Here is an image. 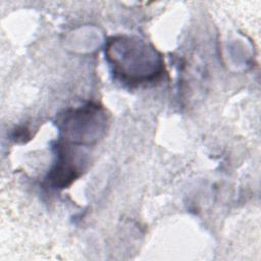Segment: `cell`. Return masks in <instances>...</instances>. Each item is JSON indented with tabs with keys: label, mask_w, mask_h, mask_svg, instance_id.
Segmentation results:
<instances>
[{
	"label": "cell",
	"mask_w": 261,
	"mask_h": 261,
	"mask_svg": "<svg viewBox=\"0 0 261 261\" xmlns=\"http://www.w3.org/2000/svg\"><path fill=\"white\" fill-rule=\"evenodd\" d=\"M56 162L48 173L47 180L58 189L68 187L80 175V166L69 145L58 141L55 146Z\"/></svg>",
	"instance_id": "cell-3"
},
{
	"label": "cell",
	"mask_w": 261,
	"mask_h": 261,
	"mask_svg": "<svg viewBox=\"0 0 261 261\" xmlns=\"http://www.w3.org/2000/svg\"><path fill=\"white\" fill-rule=\"evenodd\" d=\"M105 58L116 80L129 87L157 81L164 72L163 57L137 37L115 36L105 44Z\"/></svg>",
	"instance_id": "cell-1"
},
{
	"label": "cell",
	"mask_w": 261,
	"mask_h": 261,
	"mask_svg": "<svg viewBox=\"0 0 261 261\" xmlns=\"http://www.w3.org/2000/svg\"><path fill=\"white\" fill-rule=\"evenodd\" d=\"M60 141L74 146L96 143L106 128V114L95 103L68 109L58 119Z\"/></svg>",
	"instance_id": "cell-2"
}]
</instances>
